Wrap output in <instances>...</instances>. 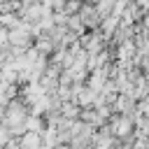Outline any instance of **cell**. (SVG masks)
<instances>
[{
    "instance_id": "obj_1",
    "label": "cell",
    "mask_w": 149,
    "mask_h": 149,
    "mask_svg": "<svg viewBox=\"0 0 149 149\" xmlns=\"http://www.w3.org/2000/svg\"><path fill=\"white\" fill-rule=\"evenodd\" d=\"M109 128H112V133H114L116 137L128 140L130 133H133V119H130V114H119V116H114Z\"/></svg>"
},
{
    "instance_id": "obj_2",
    "label": "cell",
    "mask_w": 149,
    "mask_h": 149,
    "mask_svg": "<svg viewBox=\"0 0 149 149\" xmlns=\"http://www.w3.org/2000/svg\"><path fill=\"white\" fill-rule=\"evenodd\" d=\"M19 142H21L23 149H42L44 147L42 144V133H33V130H28L23 137H19Z\"/></svg>"
},
{
    "instance_id": "obj_3",
    "label": "cell",
    "mask_w": 149,
    "mask_h": 149,
    "mask_svg": "<svg viewBox=\"0 0 149 149\" xmlns=\"http://www.w3.org/2000/svg\"><path fill=\"white\" fill-rule=\"evenodd\" d=\"M68 28H70L72 33H81V30H84L86 26L81 23V19H79V14H74V16H70V19H68Z\"/></svg>"
}]
</instances>
